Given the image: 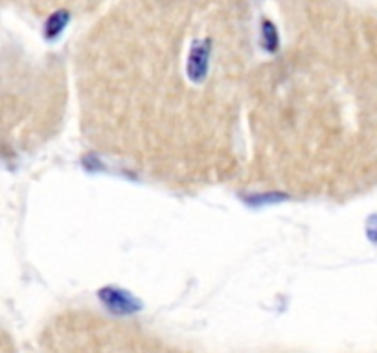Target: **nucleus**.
I'll list each match as a JSON object with an SVG mask.
<instances>
[{
  "mask_svg": "<svg viewBox=\"0 0 377 353\" xmlns=\"http://www.w3.org/2000/svg\"><path fill=\"white\" fill-rule=\"evenodd\" d=\"M245 129L249 176L265 190L346 199L373 188L376 98L361 79H263L249 87Z\"/></svg>",
  "mask_w": 377,
  "mask_h": 353,
  "instance_id": "f257e3e1",
  "label": "nucleus"
}]
</instances>
